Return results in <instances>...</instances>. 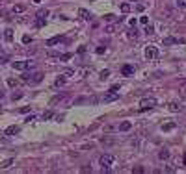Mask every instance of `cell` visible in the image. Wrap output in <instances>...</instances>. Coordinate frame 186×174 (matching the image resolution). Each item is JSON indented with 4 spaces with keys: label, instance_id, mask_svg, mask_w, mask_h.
Returning <instances> with one entry per match:
<instances>
[{
    "label": "cell",
    "instance_id": "obj_4",
    "mask_svg": "<svg viewBox=\"0 0 186 174\" xmlns=\"http://www.w3.org/2000/svg\"><path fill=\"white\" fill-rule=\"evenodd\" d=\"M11 67L15 69V71H26L28 67H32V61H13Z\"/></svg>",
    "mask_w": 186,
    "mask_h": 174
},
{
    "label": "cell",
    "instance_id": "obj_3",
    "mask_svg": "<svg viewBox=\"0 0 186 174\" xmlns=\"http://www.w3.org/2000/svg\"><path fill=\"white\" fill-rule=\"evenodd\" d=\"M117 85H114L112 89H110V91L104 95V98H102V100H104V102H114V100H117L119 98V93H117Z\"/></svg>",
    "mask_w": 186,
    "mask_h": 174
},
{
    "label": "cell",
    "instance_id": "obj_13",
    "mask_svg": "<svg viewBox=\"0 0 186 174\" xmlns=\"http://www.w3.org/2000/svg\"><path fill=\"white\" fill-rule=\"evenodd\" d=\"M61 41V35H54V37H50L49 41H47V46H54V45H58Z\"/></svg>",
    "mask_w": 186,
    "mask_h": 174
},
{
    "label": "cell",
    "instance_id": "obj_32",
    "mask_svg": "<svg viewBox=\"0 0 186 174\" xmlns=\"http://www.w3.org/2000/svg\"><path fill=\"white\" fill-rule=\"evenodd\" d=\"M143 9H145V6H143V4H138V6H136V11H140V13H142Z\"/></svg>",
    "mask_w": 186,
    "mask_h": 174
},
{
    "label": "cell",
    "instance_id": "obj_16",
    "mask_svg": "<svg viewBox=\"0 0 186 174\" xmlns=\"http://www.w3.org/2000/svg\"><path fill=\"white\" fill-rule=\"evenodd\" d=\"M13 163V157H8V159H4L2 163H0V169H8V167Z\"/></svg>",
    "mask_w": 186,
    "mask_h": 174
},
{
    "label": "cell",
    "instance_id": "obj_31",
    "mask_svg": "<svg viewBox=\"0 0 186 174\" xmlns=\"http://www.w3.org/2000/svg\"><path fill=\"white\" fill-rule=\"evenodd\" d=\"M8 85H9V87H15V85H17V82L13 80V78H9V80H8Z\"/></svg>",
    "mask_w": 186,
    "mask_h": 174
},
{
    "label": "cell",
    "instance_id": "obj_30",
    "mask_svg": "<svg viewBox=\"0 0 186 174\" xmlns=\"http://www.w3.org/2000/svg\"><path fill=\"white\" fill-rule=\"evenodd\" d=\"M95 52H97V54H104V52H106V46H99Z\"/></svg>",
    "mask_w": 186,
    "mask_h": 174
},
{
    "label": "cell",
    "instance_id": "obj_24",
    "mask_svg": "<svg viewBox=\"0 0 186 174\" xmlns=\"http://www.w3.org/2000/svg\"><path fill=\"white\" fill-rule=\"evenodd\" d=\"M52 117H54L52 111H45V113H43V121H49V119H52Z\"/></svg>",
    "mask_w": 186,
    "mask_h": 174
},
{
    "label": "cell",
    "instance_id": "obj_5",
    "mask_svg": "<svg viewBox=\"0 0 186 174\" xmlns=\"http://www.w3.org/2000/svg\"><path fill=\"white\" fill-rule=\"evenodd\" d=\"M47 15H49V11L47 9H41V11H37V19H36V24L41 28L45 24V20H47Z\"/></svg>",
    "mask_w": 186,
    "mask_h": 174
},
{
    "label": "cell",
    "instance_id": "obj_15",
    "mask_svg": "<svg viewBox=\"0 0 186 174\" xmlns=\"http://www.w3.org/2000/svg\"><path fill=\"white\" fill-rule=\"evenodd\" d=\"M182 109V106H179L177 102H171L169 104V111H173V113H177V111H181Z\"/></svg>",
    "mask_w": 186,
    "mask_h": 174
},
{
    "label": "cell",
    "instance_id": "obj_33",
    "mask_svg": "<svg viewBox=\"0 0 186 174\" xmlns=\"http://www.w3.org/2000/svg\"><path fill=\"white\" fill-rule=\"evenodd\" d=\"M106 32H108V33H114V32H115V26H108Z\"/></svg>",
    "mask_w": 186,
    "mask_h": 174
},
{
    "label": "cell",
    "instance_id": "obj_34",
    "mask_svg": "<svg viewBox=\"0 0 186 174\" xmlns=\"http://www.w3.org/2000/svg\"><path fill=\"white\" fill-rule=\"evenodd\" d=\"M19 111H20V113H28V111H30V108H28V106H26V108H20Z\"/></svg>",
    "mask_w": 186,
    "mask_h": 174
},
{
    "label": "cell",
    "instance_id": "obj_21",
    "mask_svg": "<svg viewBox=\"0 0 186 174\" xmlns=\"http://www.w3.org/2000/svg\"><path fill=\"white\" fill-rule=\"evenodd\" d=\"M175 128V122H168V124H162V130L164 131H169V130H173Z\"/></svg>",
    "mask_w": 186,
    "mask_h": 174
},
{
    "label": "cell",
    "instance_id": "obj_2",
    "mask_svg": "<svg viewBox=\"0 0 186 174\" xmlns=\"http://www.w3.org/2000/svg\"><path fill=\"white\" fill-rule=\"evenodd\" d=\"M99 163H101V167H102V170H108L110 167L114 165V156H112V154H102L101 159H99Z\"/></svg>",
    "mask_w": 186,
    "mask_h": 174
},
{
    "label": "cell",
    "instance_id": "obj_25",
    "mask_svg": "<svg viewBox=\"0 0 186 174\" xmlns=\"http://www.w3.org/2000/svg\"><path fill=\"white\" fill-rule=\"evenodd\" d=\"M104 20H106V22H112V20H115V15L108 13V15H104Z\"/></svg>",
    "mask_w": 186,
    "mask_h": 174
},
{
    "label": "cell",
    "instance_id": "obj_22",
    "mask_svg": "<svg viewBox=\"0 0 186 174\" xmlns=\"http://www.w3.org/2000/svg\"><path fill=\"white\" fill-rule=\"evenodd\" d=\"M110 78V71L104 69V71H101V80H108Z\"/></svg>",
    "mask_w": 186,
    "mask_h": 174
},
{
    "label": "cell",
    "instance_id": "obj_39",
    "mask_svg": "<svg viewBox=\"0 0 186 174\" xmlns=\"http://www.w3.org/2000/svg\"><path fill=\"white\" fill-rule=\"evenodd\" d=\"M130 2H134V0H130Z\"/></svg>",
    "mask_w": 186,
    "mask_h": 174
},
{
    "label": "cell",
    "instance_id": "obj_10",
    "mask_svg": "<svg viewBox=\"0 0 186 174\" xmlns=\"http://www.w3.org/2000/svg\"><path fill=\"white\" fill-rule=\"evenodd\" d=\"M19 131H20V128L13 124V126H8V128H6V135H15V134H19Z\"/></svg>",
    "mask_w": 186,
    "mask_h": 174
},
{
    "label": "cell",
    "instance_id": "obj_17",
    "mask_svg": "<svg viewBox=\"0 0 186 174\" xmlns=\"http://www.w3.org/2000/svg\"><path fill=\"white\" fill-rule=\"evenodd\" d=\"M24 9H26V6H23V4H17V6H13V9H11V11H13V13H23Z\"/></svg>",
    "mask_w": 186,
    "mask_h": 174
},
{
    "label": "cell",
    "instance_id": "obj_8",
    "mask_svg": "<svg viewBox=\"0 0 186 174\" xmlns=\"http://www.w3.org/2000/svg\"><path fill=\"white\" fill-rule=\"evenodd\" d=\"M121 74H123V76H132V74H134V67H132V65H123Z\"/></svg>",
    "mask_w": 186,
    "mask_h": 174
},
{
    "label": "cell",
    "instance_id": "obj_6",
    "mask_svg": "<svg viewBox=\"0 0 186 174\" xmlns=\"http://www.w3.org/2000/svg\"><path fill=\"white\" fill-rule=\"evenodd\" d=\"M140 106H142V109L155 108V106H156V100H155V98H143V100L140 102Z\"/></svg>",
    "mask_w": 186,
    "mask_h": 174
},
{
    "label": "cell",
    "instance_id": "obj_9",
    "mask_svg": "<svg viewBox=\"0 0 186 174\" xmlns=\"http://www.w3.org/2000/svg\"><path fill=\"white\" fill-rule=\"evenodd\" d=\"M177 43H182V39H175V37H166V39H164V46L177 45Z\"/></svg>",
    "mask_w": 186,
    "mask_h": 174
},
{
    "label": "cell",
    "instance_id": "obj_11",
    "mask_svg": "<svg viewBox=\"0 0 186 174\" xmlns=\"http://www.w3.org/2000/svg\"><path fill=\"white\" fill-rule=\"evenodd\" d=\"M4 39L8 41V43L13 41V30H11V28H6V30H4Z\"/></svg>",
    "mask_w": 186,
    "mask_h": 174
},
{
    "label": "cell",
    "instance_id": "obj_36",
    "mask_svg": "<svg viewBox=\"0 0 186 174\" xmlns=\"http://www.w3.org/2000/svg\"><path fill=\"white\" fill-rule=\"evenodd\" d=\"M4 98V91H0V100H2Z\"/></svg>",
    "mask_w": 186,
    "mask_h": 174
},
{
    "label": "cell",
    "instance_id": "obj_35",
    "mask_svg": "<svg viewBox=\"0 0 186 174\" xmlns=\"http://www.w3.org/2000/svg\"><path fill=\"white\" fill-rule=\"evenodd\" d=\"M140 22H142V24H147V22H149V19H147V17H142V19H140Z\"/></svg>",
    "mask_w": 186,
    "mask_h": 174
},
{
    "label": "cell",
    "instance_id": "obj_14",
    "mask_svg": "<svg viewBox=\"0 0 186 174\" xmlns=\"http://www.w3.org/2000/svg\"><path fill=\"white\" fill-rule=\"evenodd\" d=\"M130 128H132V124H130L128 121H125V122H121V124H119V131H128Z\"/></svg>",
    "mask_w": 186,
    "mask_h": 174
},
{
    "label": "cell",
    "instance_id": "obj_27",
    "mask_svg": "<svg viewBox=\"0 0 186 174\" xmlns=\"http://www.w3.org/2000/svg\"><path fill=\"white\" fill-rule=\"evenodd\" d=\"M23 43H24V45L32 43V37H30V35H23Z\"/></svg>",
    "mask_w": 186,
    "mask_h": 174
},
{
    "label": "cell",
    "instance_id": "obj_12",
    "mask_svg": "<svg viewBox=\"0 0 186 174\" xmlns=\"http://www.w3.org/2000/svg\"><path fill=\"white\" fill-rule=\"evenodd\" d=\"M78 15L84 19V20H89V19H91V13H89L88 9H84V8H80V9H78Z\"/></svg>",
    "mask_w": 186,
    "mask_h": 174
},
{
    "label": "cell",
    "instance_id": "obj_20",
    "mask_svg": "<svg viewBox=\"0 0 186 174\" xmlns=\"http://www.w3.org/2000/svg\"><path fill=\"white\" fill-rule=\"evenodd\" d=\"M58 58H60V61H67V59H71V58H73V54H71V52H65V54L58 56Z\"/></svg>",
    "mask_w": 186,
    "mask_h": 174
},
{
    "label": "cell",
    "instance_id": "obj_19",
    "mask_svg": "<svg viewBox=\"0 0 186 174\" xmlns=\"http://www.w3.org/2000/svg\"><path fill=\"white\" fill-rule=\"evenodd\" d=\"M61 85H65V78H63V76L56 78V82H54V87H61Z\"/></svg>",
    "mask_w": 186,
    "mask_h": 174
},
{
    "label": "cell",
    "instance_id": "obj_1",
    "mask_svg": "<svg viewBox=\"0 0 186 174\" xmlns=\"http://www.w3.org/2000/svg\"><path fill=\"white\" fill-rule=\"evenodd\" d=\"M41 80H43V72H24L23 74V82L26 83H39Z\"/></svg>",
    "mask_w": 186,
    "mask_h": 174
},
{
    "label": "cell",
    "instance_id": "obj_23",
    "mask_svg": "<svg viewBox=\"0 0 186 174\" xmlns=\"http://www.w3.org/2000/svg\"><path fill=\"white\" fill-rule=\"evenodd\" d=\"M121 11H123V13H128V11H130V4L123 2V4H121Z\"/></svg>",
    "mask_w": 186,
    "mask_h": 174
},
{
    "label": "cell",
    "instance_id": "obj_28",
    "mask_svg": "<svg viewBox=\"0 0 186 174\" xmlns=\"http://www.w3.org/2000/svg\"><path fill=\"white\" fill-rule=\"evenodd\" d=\"M11 98H13V100H19V98H23V93H13V95H11Z\"/></svg>",
    "mask_w": 186,
    "mask_h": 174
},
{
    "label": "cell",
    "instance_id": "obj_18",
    "mask_svg": "<svg viewBox=\"0 0 186 174\" xmlns=\"http://www.w3.org/2000/svg\"><path fill=\"white\" fill-rule=\"evenodd\" d=\"M169 157V150H160V152H158V159H162V161H164V159H168Z\"/></svg>",
    "mask_w": 186,
    "mask_h": 174
},
{
    "label": "cell",
    "instance_id": "obj_38",
    "mask_svg": "<svg viewBox=\"0 0 186 174\" xmlns=\"http://www.w3.org/2000/svg\"><path fill=\"white\" fill-rule=\"evenodd\" d=\"M0 52H2V48H0Z\"/></svg>",
    "mask_w": 186,
    "mask_h": 174
},
{
    "label": "cell",
    "instance_id": "obj_26",
    "mask_svg": "<svg viewBox=\"0 0 186 174\" xmlns=\"http://www.w3.org/2000/svg\"><path fill=\"white\" fill-rule=\"evenodd\" d=\"M177 6L181 9H186V0H177Z\"/></svg>",
    "mask_w": 186,
    "mask_h": 174
},
{
    "label": "cell",
    "instance_id": "obj_37",
    "mask_svg": "<svg viewBox=\"0 0 186 174\" xmlns=\"http://www.w3.org/2000/svg\"><path fill=\"white\" fill-rule=\"evenodd\" d=\"M41 2V0H34V4H39Z\"/></svg>",
    "mask_w": 186,
    "mask_h": 174
},
{
    "label": "cell",
    "instance_id": "obj_7",
    "mask_svg": "<svg viewBox=\"0 0 186 174\" xmlns=\"http://www.w3.org/2000/svg\"><path fill=\"white\" fill-rule=\"evenodd\" d=\"M156 56H158L156 46H147V48H145V58H147V59H155Z\"/></svg>",
    "mask_w": 186,
    "mask_h": 174
},
{
    "label": "cell",
    "instance_id": "obj_29",
    "mask_svg": "<svg viewBox=\"0 0 186 174\" xmlns=\"http://www.w3.org/2000/svg\"><path fill=\"white\" fill-rule=\"evenodd\" d=\"M136 35H138V33H136V28H134V30H130V32H128V37H130V39H132V37L136 39Z\"/></svg>",
    "mask_w": 186,
    "mask_h": 174
}]
</instances>
